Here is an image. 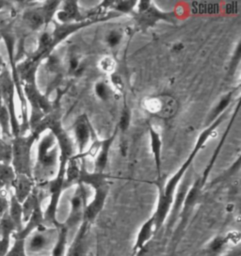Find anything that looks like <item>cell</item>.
I'll return each instance as SVG.
<instances>
[{"instance_id":"cell-4","label":"cell","mask_w":241,"mask_h":256,"mask_svg":"<svg viewBox=\"0 0 241 256\" xmlns=\"http://www.w3.org/2000/svg\"><path fill=\"white\" fill-rule=\"evenodd\" d=\"M69 160L65 156H60L56 174L48 181L49 202L48 208L44 211V216L46 225H51L56 229L62 224L58 220L56 214L62 194L65 190V170Z\"/></svg>"},{"instance_id":"cell-9","label":"cell","mask_w":241,"mask_h":256,"mask_svg":"<svg viewBox=\"0 0 241 256\" xmlns=\"http://www.w3.org/2000/svg\"><path fill=\"white\" fill-rule=\"evenodd\" d=\"M54 230L55 228L50 229L48 226H44L30 234L26 240V254H37L51 248V246L53 247L54 243H52V241Z\"/></svg>"},{"instance_id":"cell-18","label":"cell","mask_w":241,"mask_h":256,"mask_svg":"<svg viewBox=\"0 0 241 256\" xmlns=\"http://www.w3.org/2000/svg\"><path fill=\"white\" fill-rule=\"evenodd\" d=\"M149 131V136H150V146L151 151L153 152L154 165H156V170L158 174V181H161V167H162V140H161L160 134L154 129V128L149 124L148 126Z\"/></svg>"},{"instance_id":"cell-3","label":"cell","mask_w":241,"mask_h":256,"mask_svg":"<svg viewBox=\"0 0 241 256\" xmlns=\"http://www.w3.org/2000/svg\"><path fill=\"white\" fill-rule=\"evenodd\" d=\"M60 151L54 135L49 131L48 134L42 136L38 144L37 161L33 170V179L52 176L58 168Z\"/></svg>"},{"instance_id":"cell-13","label":"cell","mask_w":241,"mask_h":256,"mask_svg":"<svg viewBox=\"0 0 241 256\" xmlns=\"http://www.w3.org/2000/svg\"><path fill=\"white\" fill-rule=\"evenodd\" d=\"M156 234V222L153 215L150 216L144 224L140 226L136 236V240L132 248V256H137L144 248L148 245V243L152 240Z\"/></svg>"},{"instance_id":"cell-30","label":"cell","mask_w":241,"mask_h":256,"mask_svg":"<svg viewBox=\"0 0 241 256\" xmlns=\"http://www.w3.org/2000/svg\"><path fill=\"white\" fill-rule=\"evenodd\" d=\"M120 40H122V34L117 30L110 32L108 35L106 36V42L112 48L118 46L120 42Z\"/></svg>"},{"instance_id":"cell-7","label":"cell","mask_w":241,"mask_h":256,"mask_svg":"<svg viewBox=\"0 0 241 256\" xmlns=\"http://www.w3.org/2000/svg\"><path fill=\"white\" fill-rule=\"evenodd\" d=\"M88 190L85 184H78V188L74 192L70 200V212L64 224L71 232L78 230L84 220V211L87 206Z\"/></svg>"},{"instance_id":"cell-24","label":"cell","mask_w":241,"mask_h":256,"mask_svg":"<svg viewBox=\"0 0 241 256\" xmlns=\"http://www.w3.org/2000/svg\"><path fill=\"white\" fill-rule=\"evenodd\" d=\"M0 128L2 138H12V128H10V115L4 102L0 98Z\"/></svg>"},{"instance_id":"cell-34","label":"cell","mask_w":241,"mask_h":256,"mask_svg":"<svg viewBox=\"0 0 241 256\" xmlns=\"http://www.w3.org/2000/svg\"><path fill=\"white\" fill-rule=\"evenodd\" d=\"M6 67H7V66H6V64H5L4 60H3V56H1V54H0V74H2L3 70H4Z\"/></svg>"},{"instance_id":"cell-33","label":"cell","mask_w":241,"mask_h":256,"mask_svg":"<svg viewBox=\"0 0 241 256\" xmlns=\"http://www.w3.org/2000/svg\"><path fill=\"white\" fill-rule=\"evenodd\" d=\"M69 66H70V70L72 72H76L78 70V68L80 67V62L78 60L76 56H72L69 62Z\"/></svg>"},{"instance_id":"cell-21","label":"cell","mask_w":241,"mask_h":256,"mask_svg":"<svg viewBox=\"0 0 241 256\" xmlns=\"http://www.w3.org/2000/svg\"><path fill=\"white\" fill-rule=\"evenodd\" d=\"M8 215L10 218L12 220V222L16 225L17 232L21 231L23 226H24L22 204L20 202H18V200L14 196L12 193H10V197H8Z\"/></svg>"},{"instance_id":"cell-14","label":"cell","mask_w":241,"mask_h":256,"mask_svg":"<svg viewBox=\"0 0 241 256\" xmlns=\"http://www.w3.org/2000/svg\"><path fill=\"white\" fill-rule=\"evenodd\" d=\"M16 232V227L10 218L8 213L0 218V256H6L8 254L14 234Z\"/></svg>"},{"instance_id":"cell-22","label":"cell","mask_w":241,"mask_h":256,"mask_svg":"<svg viewBox=\"0 0 241 256\" xmlns=\"http://www.w3.org/2000/svg\"><path fill=\"white\" fill-rule=\"evenodd\" d=\"M234 94V90L227 92L224 96L222 97L220 102L215 106L213 110L209 114L208 118L206 120V128H208L210 124H212L215 120H217L218 118H220L222 114H224L226 108L230 106L231 102H232Z\"/></svg>"},{"instance_id":"cell-26","label":"cell","mask_w":241,"mask_h":256,"mask_svg":"<svg viewBox=\"0 0 241 256\" xmlns=\"http://www.w3.org/2000/svg\"><path fill=\"white\" fill-rule=\"evenodd\" d=\"M138 2L136 1H117L108 2V8H112L119 14H133Z\"/></svg>"},{"instance_id":"cell-29","label":"cell","mask_w":241,"mask_h":256,"mask_svg":"<svg viewBox=\"0 0 241 256\" xmlns=\"http://www.w3.org/2000/svg\"><path fill=\"white\" fill-rule=\"evenodd\" d=\"M130 120H131V114H130V110L128 106H124L122 114H120V122L118 124V129L122 130V132H126L129 128L130 124Z\"/></svg>"},{"instance_id":"cell-5","label":"cell","mask_w":241,"mask_h":256,"mask_svg":"<svg viewBox=\"0 0 241 256\" xmlns=\"http://www.w3.org/2000/svg\"><path fill=\"white\" fill-rule=\"evenodd\" d=\"M204 186V183L202 181L201 177H200L193 182L192 186H190V190L186 192L185 200L183 202V206H182L181 212H180V214L178 216V220H179V224L177 225V227L174 230V236H172L174 248L176 247L179 240H181V238H182V234L185 232L188 220L192 215L193 211L196 208L198 202L201 198L202 190Z\"/></svg>"},{"instance_id":"cell-12","label":"cell","mask_w":241,"mask_h":256,"mask_svg":"<svg viewBox=\"0 0 241 256\" xmlns=\"http://www.w3.org/2000/svg\"><path fill=\"white\" fill-rule=\"evenodd\" d=\"M190 176H186L184 178L183 183L178 186L179 188H177L176 193V197L174 200L172 204V206L170 208L169 216L167 218V220L164 225H166V232H170L172 231L174 225L177 222L178 216L181 212V209L183 206V202L185 200L186 192L190 190Z\"/></svg>"},{"instance_id":"cell-15","label":"cell","mask_w":241,"mask_h":256,"mask_svg":"<svg viewBox=\"0 0 241 256\" xmlns=\"http://www.w3.org/2000/svg\"><path fill=\"white\" fill-rule=\"evenodd\" d=\"M90 225L83 222L76 230V236L67 252V256H87L88 230Z\"/></svg>"},{"instance_id":"cell-28","label":"cell","mask_w":241,"mask_h":256,"mask_svg":"<svg viewBox=\"0 0 241 256\" xmlns=\"http://www.w3.org/2000/svg\"><path fill=\"white\" fill-rule=\"evenodd\" d=\"M99 69L101 71H103L106 74H112L115 72V68H116V62L113 58L112 56H104L100 60L99 64Z\"/></svg>"},{"instance_id":"cell-10","label":"cell","mask_w":241,"mask_h":256,"mask_svg":"<svg viewBox=\"0 0 241 256\" xmlns=\"http://www.w3.org/2000/svg\"><path fill=\"white\" fill-rule=\"evenodd\" d=\"M74 135L76 140V148L78 154H81L86 151L90 142L96 140V134L92 124L90 122L86 114H82L78 117L74 124Z\"/></svg>"},{"instance_id":"cell-31","label":"cell","mask_w":241,"mask_h":256,"mask_svg":"<svg viewBox=\"0 0 241 256\" xmlns=\"http://www.w3.org/2000/svg\"><path fill=\"white\" fill-rule=\"evenodd\" d=\"M110 81L112 83L114 88H116L117 90H119L120 92H122L124 90V80L122 78L119 74L117 72H112L110 74Z\"/></svg>"},{"instance_id":"cell-19","label":"cell","mask_w":241,"mask_h":256,"mask_svg":"<svg viewBox=\"0 0 241 256\" xmlns=\"http://www.w3.org/2000/svg\"><path fill=\"white\" fill-rule=\"evenodd\" d=\"M56 230V240L51 248V256H66L68 250L67 247L70 232L68 231L64 222H62Z\"/></svg>"},{"instance_id":"cell-16","label":"cell","mask_w":241,"mask_h":256,"mask_svg":"<svg viewBox=\"0 0 241 256\" xmlns=\"http://www.w3.org/2000/svg\"><path fill=\"white\" fill-rule=\"evenodd\" d=\"M118 132H119V129L118 128H116L112 136L101 140L100 149L97 152L96 156L94 158H96L94 160V172H99V174L104 172V170L106 168L108 162L110 148L112 146L113 142L116 140Z\"/></svg>"},{"instance_id":"cell-6","label":"cell","mask_w":241,"mask_h":256,"mask_svg":"<svg viewBox=\"0 0 241 256\" xmlns=\"http://www.w3.org/2000/svg\"><path fill=\"white\" fill-rule=\"evenodd\" d=\"M137 12H134L136 23L140 28L146 30L153 28L160 21H165L170 24L176 22V14L174 12H163L150 1L138 2Z\"/></svg>"},{"instance_id":"cell-32","label":"cell","mask_w":241,"mask_h":256,"mask_svg":"<svg viewBox=\"0 0 241 256\" xmlns=\"http://www.w3.org/2000/svg\"><path fill=\"white\" fill-rule=\"evenodd\" d=\"M8 197L7 192H0V218L8 213Z\"/></svg>"},{"instance_id":"cell-1","label":"cell","mask_w":241,"mask_h":256,"mask_svg":"<svg viewBox=\"0 0 241 256\" xmlns=\"http://www.w3.org/2000/svg\"><path fill=\"white\" fill-rule=\"evenodd\" d=\"M225 115H226V113L222 114L220 118H218L217 120H215L212 124L206 128V129L200 134L196 144L193 147L192 151L185 162L183 163V165L179 168V170L174 176L170 178L167 184H165L163 188H160L156 208V210L153 214L154 222H156V234L163 228L164 224L167 220L170 208L172 206V204L174 200L178 186L180 184L181 180L185 176L186 170H188V168H190L193 160L197 156V154L206 145V142L208 140L209 138L215 134V131L218 126L224 120Z\"/></svg>"},{"instance_id":"cell-27","label":"cell","mask_w":241,"mask_h":256,"mask_svg":"<svg viewBox=\"0 0 241 256\" xmlns=\"http://www.w3.org/2000/svg\"><path fill=\"white\" fill-rule=\"evenodd\" d=\"M94 92L99 99L106 101L110 97L112 90L104 81H98L94 86Z\"/></svg>"},{"instance_id":"cell-17","label":"cell","mask_w":241,"mask_h":256,"mask_svg":"<svg viewBox=\"0 0 241 256\" xmlns=\"http://www.w3.org/2000/svg\"><path fill=\"white\" fill-rule=\"evenodd\" d=\"M35 188V181L33 177L24 176V174H16V177L12 186V194L16 198L18 202L21 204L24 202Z\"/></svg>"},{"instance_id":"cell-20","label":"cell","mask_w":241,"mask_h":256,"mask_svg":"<svg viewBox=\"0 0 241 256\" xmlns=\"http://www.w3.org/2000/svg\"><path fill=\"white\" fill-rule=\"evenodd\" d=\"M23 21L26 26L33 32L39 30L44 26H48L40 7L26 10L23 14Z\"/></svg>"},{"instance_id":"cell-2","label":"cell","mask_w":241,"mask_h":256,"mask_svg":"<svg viewBox=\"0 0 241 256\" xmlns=\"http://www.w3.org/2000/svg\"><path fill=\"white\" fill-rule=\"evenodd\" d=\"M39 138L40 136L34 132H30L28 134H20L12 138V160L10 165L16 174L33 177L32 154L33 145L39 140Z\"/></svg>"},{"instance_id":"cell-11","label":"cell","mask_w":241,"mask_h":256,"mask_svg":"<svg viewBox=\"0 0 241 256\" xmlns=\"http://www.w3.org/2000/svg\"><path fill=\"white\" fill-rule=\"evenodd\" d=\"M94 198L90 202H87L83 220V222H88L90 225H92L96 222L97 216H99V214L104 209L106 200L110 192L108 183L98 186L94 188Z\"/></svg>"},{"instance_id":"cell-23","label":"cell","mask_w":241,"mask_h":256,"mask_svg":"<svg viewBox=\"0 0 241 256\" xmlns=\"http://www.w3.org/2000/svg\"><path fill=\"white\" fill-rule=\"evenodd\" d=\"M16 177V174L12 165L0 163V192H10Z\"/></svg>"},{"instance_id":"cell-8","label":"cell","mask_w":241,"mask_h":256,"mask_svg":"<svg viewBox=\"0 0 241 256\" xmlns=\"http://www.w3.org/2000/svg\"><path fill=\"white\" fill-rule=\"evenodd\" d=\"M142 106L146 112L161 119L168 120L176 116L179 104L176 99L169 94L154 96L144 100Z\"/></svg>"},{"instance_id":"cell-25","label":"cell","mask_w":241,"mask_h":256,"mask_svg":"<svg viewBox=\"0 0 241 256\" xmlns=\"http://www.w3.org/2000/svg\"><path fill=\"white\" fill-rule=\"evenodd\" d=\"M12 160V138H0V163L10 165Z\"/></svg>"}]
</instances>
